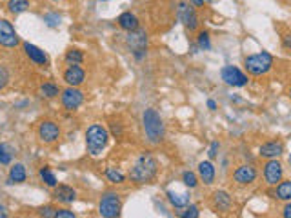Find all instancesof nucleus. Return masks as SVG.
I'll return each instance as SVG.
<instances>
[{"instance_id":"f257e3e1","label":"nucleus","mask_w":291,"mask_h":218,"mask_svg":"<svg viewBox=\"0 0 291 218\" xmlns=\"http://www.w3.org/2000/svg\"><path fill=\"white\" fill-rule=\"evenodd\" d=\"M158 173V162L151 153H140L129 169V178L135 184H149Z\"/></svg>"},{"instance_id":"f03ea898","label":"nucleus","mask_w":291,"mask_h":218,"mask_svg":"<svg viewBox=\"0 0 291 218\" xmlns=\"http://www.w3.org/2000/svg\"><path fill=\"white\" fill-rule=\"evenodd\" d=\"M109 138H111L109 131L102 124H91L90 128L86 129V147H88L90 157H100L102 151L109 144Z\"/></svg>"},{"instance_id":"7ed1b4c3","label":"nucleus","mask_w":291,"mask_h":218,"mask_svg":"<svg viewBox=\"0 0 291 218\" xmlns=\"http://www.w3.org/2000/svg\"><path fill=\"white\" fill-rule=\"evenodd\" d=\"M142 128H144L146 138L151 144H160L164 140V134H166V128H164L162 117L158 115L157 109H146L144 115H142Z\"/></svg>"},{"instance_id":"20e7f679","label":"nucleus","mask_w":291,"mask_h":218,"mask_svg":"<svg viewBox=\"0 0 291 218\" xmlns=\"http://www.w3.org/2000/svg\"><path fill=\"white\" fill-rule=\"evenodd\" d=\"M273 66V56L269 55L268 51H262V53H257V55H249L246 56L244 60V67L246 71L253 77H262L271 69Z\"/></svg>"},{"instance_id":"39448f33","label":"nucleus","mask_w":291,"mask_h":218,"mask_svg":"<svg viewBox=\"0 0 291 218\" xmlns=\"http://www.w3.org/2000/svg\"><path fill=\"white\" fill-rule=\"evenodd\" d=\"M120 213H122V200H120V195L115 193V191L104 193L100 198V204H98V215L104 218H117V217H120Z\"/></svg>"},{"instance_id":"423d86ee","label":"nucleus","mask_w":291,"mask_h":218,"mask_svg":"<svg viewBox=\"0 0 291 218\" xmlns=\"http://www.w3.org/2000/svg\"><path fill=\"white\" fill-rule=\"evenodd\" d=\"M37 136H39L42 144L51 145L58 142V138L62 136V129L55 120H42L39 124V128H37Z\"/></svg>"},{"instance_id":"0eeeda50","label":"nucleus","mask_w":291,"mask_h":218,"mask_svg":"<svg viewBox=\"0 0 291 218\" xmlns=\"http://www.w3.org/2000/svg\"><path fill=\"white\" fill-rule=\"evenodd\" d=\"M128 44L131 45V53L137 60H142L147 55V33L144 29H135L129 31L128 35Z\"/></svg>"},{"instance_id":"6e6552de","label":"nucleus","mask_w":291,"mask_h":218,"mask_svg":"<svg viewBox=\"0 0 291 218\" xmlns=\"http://www.w3.org/2000/svg\"><path fill=\"white\" fill-rule=\"evenodd\" d=\"M177 17H179L180 22L184 24V28L188 31H195L198 28V24H200L195 7L190 6L188 2H180L179 4V7H177Z\"/></svg>"},{"instance_id":"1a4fd4ad","label":"nucleus","mask_w":291,"mask_h":218,"mask_svg":"<svg viewBox=\"0 0 291 218\" xmlns=\"http://www.w3.org/2000/svg\"><path fill=\"white\" fill-rule=\"evenodd\" d=\"M18 44H20V39H18L13 24L6 18H0V45L7 47V49H15Z\"/></svg>"},{"instance_id":"9d476101","label":"nucleus","mask_w":291,"mask_h":218,"mask_svg":"<svg viewBox=\"0 0 291 218\" xmlns=\"http://www.w3.org/2000/svg\"><path fill=\"white\" fill-rule=\"evenodd\" d=\"M220 75H222V80H224L228 86H233V87H244V86H247V75H244V73L239 69V67L235 66H224L222 67V71H220Z\"/></svg>"},{"instance_id":"9b49d317","label":"nucleus","mask_w":291,"mask_h":218,"mask_svg":"<svg viewBox=\"0 0 291 218\" xmlns=\"http://www.w3.org/2000/svg\"><path fill=\"white\" fill-rule=\"evenodd\" d=\"M60 100H62V106L66 107L67 111H75V109H79L82 104H84V93L77 87H67L60 93Z\"/></svg>"},{"instance_id":"f8f14e48","label":"nucleus","mask_w":291,"mask_h":218,"mask_svg":"<svg viewBox=\"0 0 291 218\" xmlns=\"http://www.w3.org/2000/svg\"><path fill=\"white\" fill-rule=\"evenodd\" d=\"M284 176V169L282 164L277 158H269L268 162L264 164V182L268 185H277Z\"/></svg>"},{"instance_id":"ddd939ff","label":"nucleus","mask_w":291,"mask_h":218,"mask_svg":"<svg viewBox=\"0 0 291 218\" xmlns=\"http://www.w3.org/2000/svg\"><path fill=\"white\" fill-rule=\"evenodd\" d=\"M258 176V171L251 164H242L233 171V182L237 185H249L253 184Z\"/></svg>"},{"instance_id":"4468645a","label":"nucleus","mask_w":291,"mask_h":218,"mask_svg":"<svg viewBox=\"0 0 291 218\" xmlns=\"http://www.w3.org/2000/svg\"><path fill=\"white\" fill-rule=\"evenodd\" d=\"M62 77H64V82H66L67 86H71V87H79L80 84H84L86 71L80 66H69L66 71H64Z\"/></svg>"},{"instance_id":"2eb2a0df","label":"nucleus","mask_w":291,"mask_h":218,"mask_svg":"<svg viewBox=\"0 0 291 218\" xmlns=\"http://www.w3.org/2000/svg\"><path fill=\"white\" fill-rule=\"evenodd\" d=\"M233 206V198L230 196V193L226 191H215L211 196V207L217 213H226L230 211Z\"/></svg>"},{"instance_id":"dca6fc26","label":"nucleus","mask_w":291,"mask_h":218,"mask_svg":"<svg viewBox=\"0 0 291 218\" xmlns=\"http://www.w3.org/2000/svg\"><path fill=\"white\" fill-rule=\"evenodd\" d=\"M22 47H24V53H26V56H28V58L33 62V64H37V66H48V55H46V53L40 49V47H37V45H33V44H29V42H24Z\"/></svg>"},{"instance_id":"f3484780","label":"nucleus","mask_w":291,"mask_h":218,"mask_svg":"<svg viewBox=\"0 0 291 218\" xmlns=\"http://www.w3.org/2000/svg\"><path fill=\"white\" fill-rule=\"evenodd\" d=\"M284 153V145L282 142H277V140H271V142H266V144L260 145L258 149V155L262 158H279L280 155Z\"/></svg>"},{"instance_id":"a211bd4d","label":"nucleus","mask_w":291,"mask_h":218,"mask_svg":"<svg viewBox=\"0 0 291 218\" xmlns=\"http://www.w3.org/2000/svg\"><path fill=\"white\" fill-rule=\"evenodd\" d=\"M53 198L60 204H73L77 200V191L69 185H56L55 191H53Z\"/></svg>"},{"instance_id":"6ab92c4d","label":"nucleus","mask_w":291,"mask_h":218,"mask_svg":"<svg viewBox=\"0 0 291 218\" xmlns=\"http://www.w3.org/2000/svg\"><path fill=\"white\" fill-rule=\"evenodd\" d=\"M215 174H217L215 166L209 160H204V162L198 164V176L206 185H211L215 182Z\"/></svg>"},{"instance_id":"aec40b11","label":"nucleus","mask_w":291,"mask_h":218,"mask_svg":"<svg viewBox=\"0 0 291 218\" xmlns=\"http://www.w3.org/2000/svg\"><path fill=\"white\" fill-rule=\"evenodd\" d=\"M28 180V171H26V166L24 164H15L9 169V180L7 184H24Z\"/></svg>"},{"instance_id":"412c9836","label":"nucleus","mask_w":291,"mask_h":218,"mask_svg":"<svg viewBox=\"0 0 291 218\" xmlns=\"http://www.w3.org/2000/svg\"><path fill=\"white\" fill-rule=\"evenodd\" d=\"M117 22L124 31H135V29H139V18L135 17L131 11H124L122 15L118 17Z\"/></svg>"},{"instance_id":"4be33fe9","label":"nucleus","mask_w":291,"mask_h":218,"mask_svg":"<svg viewBox=\"0 0 291 218\" xmlns=\"http://www.w3.org/2000/svg\"><path fill=\"white\" fill-rule=\"evenodd\" d=\"M168 200L169 204L177 209H184L190 204V193H177V191H168Z\"/></svg>"},{"instance_id":"5701e85b","label":"nucleus","mask_w":291,"mask_h":218,"mask_svg":"<svg viewBox=\"0 0 291 218\" xmlns=\"http://www.w3.org/2000/svg\"><path fill=\"white\" fill-rule=\"evenodd\" d=\"M275 198L282 202L291 200V180H280L279 184L275 185Z\"/></svg>"},{"instance_id":"b1692460","label":"nucleus","mask_w":291,"mask_h":218,"mask_svg":"<svg viewBox=\"0 0 291 218\" xmlns=\"http://www.w3.org/2000/svg\"><path fill=\"white\" fill-rule=\"evenodd\" d=\"M39 176H40V180H42L46 185H49V187H56V185H58V180H56L55 173H53V169H51L49 166L40 168L39 169Z\"/></svg>"},{"instance_id":"393cba45","label":"nucleus","mask_w":291,"mask_h":218,"mask_svg":"<svg viewBox=\"0 0 291 218\" xmlns=\"http://www.w3.org/2000/svg\"><path fill=\"white\" fill-rule=\"evenodd\" d=\"M6 7L11 15H20L29 9V0H9Z\"/></svg>"},{"instance_id":"a878e982","label":"nucleus","mask_w":291,"mask_h":218,"mask_svg":"<svg viewBox=\"0 0 291 218\" xmlns=\"http://www.w3.org/2000/svg\"><path fill=\"white\" fill-rule=\"evenodd\" d=\"M40 93H42L44 98H56L60 95V89H58V86L55 82H44L40 86Z\"/></svg>"},{"instance_id":"bb28decb","label":"nucleus","mask_w":291,"mask_h":218,"mask_svg":"<svg viewBox=\"0 0 291 218\" xmlns=\"http://www.w3.org/2000/svg\"><path fill=\"white\" fill-rule=\"evenodd\" d=\"M64 60L67 62V66H80L84 62V55L80 49H69L64 56Z\"/></svg>"},{"instance_id":"cd10ccee","label":"nucleus","mask_w":291,"mask_h":218,"mask_svg":"<svg viewBox=\"0 0 291 218\" xmlns=\"http://www.w3.org/2000/svg\"><path fill=\"white\" fill-rule=\"evenodd\" d=\"M106 178L109 180L111 184H124V182H126V174H124L118 168H107Z\"/></svg>"},{"instance_id":"c85d7f7f","label":"nucleus","mask_w":291,"mask_h":218,"mask_svg":"<svg viewBox=\"0 0 291 218\" xmlns=\"http://www.w3.org/2000/svg\"><path fill=\"white\" fill-rule=\"evenodd\" d=\"M182 184L186 187H190V189H195L196 185H198V176L193 171H184L182 173Z\"/></svg>"},{"instance_id":"c756f323","label":"nucleus","mask_w":291,"mask_h":218,"mask_svg":"<svg viewBox=\"0 0 291 218\" xmlns=\"http://www.w3.org/2000/svg\"><path fill=\"white\" fill-rule=\"evenodd\" d=\"M196 44H198V47L204 51H209L211 49V42H209V33L207 31H200L198 33V37H196Z\"/></svg>"},{"instance_id":"7c9ffc66","label":"nucleus","mask_w":291,"mask_h":218,"mask_svg":"<svg viewBox=\"0 0 291 218\" xmlns=\"http://www.w3.org/2000/svg\"><path fill=\"white\" fill-rule=\"evenodd\" d=\"M11 160H13L11 149H9L6 144H0V164L7 166V164H11Z\"/></svg>"},{"instance_id":"2f4dec72","label":"nucleus","mask_w":291,"mask_h":218,"mask_svg":"<svg viewBox=\"0 0 291 218\" xmlns=\"http://www.w3.org/2000/svg\"><path fill=\"white\" fill-rule=\"evenodd\" d=\"M180 217L182 218H198L200 217L198 206H195V204H188V206L184 207V211L180 213Z\"/></svg>"},{"instance_id":"473e14b6","label":"nucleus","mask_w":291,"mask_h":218,"mask_svg":"<svg viewBox=\"0 0 291 218\" xmlns=\"http://www.w3.org/2000/svg\"><path fill=\"white\" fill-rule=\"evenodd\" d=\"M60 20L62 18L58 13H46L44 15V22H46V26H49V28H58Z\"/></svg>"},{"instance_id":"72a5a7b5","label":"nucleus","mask_w":291,"mask_h":218,"mask_svg":"<svg viewBox=\"0 0 291 218\" xmlns=\"http://www.w3.org/2000/svg\"><path fill=\"white\" fill-rule=\"evenodd\" d=\"M9 79H11V77H9V71H7L4 66H0V91L9 84Z\"/></svg>"},{"instance_id":"f704fd0d","label":"nucleus","mask_w":291,"mask_h":218,"mask_svg":"<svg viewBox=\"0 0 291 218\" xmlns=\"http://www.w3.org/2000/svg\"><path fill=\"white\" fill-rule=\"evenodd\" d=\"M39 215H40V217H44V218H55V215H56V207H53V206H46V207H42V209H40Z\"/></svg>"},{"instance_id":"c9c22d12","label":"nucleus","mask_w":291,"mask_h":218,"mask_svg":"<svg viewBox=\"0 0 291 218\" xmlns=\"http://www.w3.org/2000/svg\"><path fill=\"white\" fill-rule=\"evenodd\" d=\"M77 215L71 211V209H56L55 218H75Z\"/></svg>"},{"instance_id":"e433bc0d","label":"nucleus","mask_w":291,"mask_h":218,"mask_svg":"<svg viewBox=\"0 0 291 218\" xmlns=\"http://www.w3.org/2000/svg\"><path fill=\"white\" fill-rule=\"evenodd\" d=\"M218 149H220V144H218L217 140L211 142V147H209V158H211V160L218 157Z\"/></svg>"},{"instance_id":"4c0bfd02","label":"nucleus","mask_w":291,"mask_h":218,"mask_svg":"<svg viewBox=\"0 0 291 218\" xmlns=\"http://www.w3.org/2000/svg\"><path fill=\"white\" fill-rule=\"evenodd\" d=\"M111 133H113V136H115V138H120V136H122V126H120V124H111Z\"/></svg>"},{"instance_id":"58836bf2","label":"nucleus","mask_w":291,"mask_h":218,"mask_svg":"<svg viewBox=\"0 0 291 218\" xmlns=\"http://www.w3.org/2000/svg\"><path fill=\"white\" fill-rule=\"evenodd\" d=\"M282 217H284V218H291V200L286 202V206L282 207Z\"/></svg>"},{"instance_id":"ea45409f","label":"nucleus","mask_w":291,"mask_h":218,"mask_svg":"<svg viewBox=\"0 0 291 218\" xmlns=\"http://www.w3.org/2000/svg\"><path fill=\"white\" fill-rule=\"evenodd\" d=\"M282 45H284V49H291V33L282 37Z\"/></svg>"},{"instance_id":"a19ab883","label":"nucleus","mask_w":291,"mask_h":218,"mask_svg":"<svg viewBox=\"0 0 291 218\" xmlns=\"http://www.w3.org/2000/svg\"><path fill=\"white\" fill-rule=\"evenodd\" d=\"M9 213H7V207L4 204H0V218H6Z\"/></svg>"},{"instance_id":"79ce46f5","label":"nucleus","mask_w":291,"mask_h":218,"mask_svg":"<svg viewBox=\"0 0 291 218\" xmlns=\"http://www.w3.org/2000/svg\"><path fill=\"white\" fill-rule=\"evenodd\" d=\"M193 6H196V7H202L204 4H206V0H190Z\"/></svg>"},{"instance_id":"37998d69","label":"nucleus","mask_w":291,"mask_h":218,"mask_svg":"<svg viewBox=\"0 0 291 218\" xmlns=\"http://www.w3.org/2000/svg\"><path fill=\"white\" fill-rule=\"evenodd\" d=\"M207 107H209L211 111H215V109H217V102H215V100H207Z\"/></svg>"},{"instance_id":"c03bdc74","label":"nucleus","mask_w":291,"mask_h":218,"mask_svg":"<svg viewBox=\"0 0 291 218\" xmlns=\"http://www.w3.org/2000/svg\"><path fill=\"white\" fill-rule=\"evenodd\" d=\"M51 2H62V0H51Z\"/></svg>"},{"instance_id":"a18cd8bd","label":"nucleus","mask_w":291,"mask_h":218,"mask_svg":"<svg viewBox=\"0 0 291 218\" xmlns=\"http://www.w3.org/2000/svg\"><path fill=\"white\" fill-rule=\"evenodd\" d=\"M290 98H291V87H290Z\"/></svg>"},{"instance_id":"49530a36","label":"nucleus","mask_w":291,"mask_h":218,"mask_svg":"<svg viewBox=\"0 0 291 218\" xmlns=\"http://www.w3.org/2000/svg\"><path fill=\"white\" fill-rule=\"evenodd\" d=\"M100 2H106V0H100Z\"/></svg>"},{"instance_id":"de8ad7c7","label":"nucleus","mask_w":291,"mask_h":218,"mask_svg":"<svg viewBox=\"0 0 291 218\" xmlns=\"http://www.w3.org/2000/svg\"><path fill=\"white\" fill-rule=\"evenodd\" d=\"M290 160H291V158H290Z\"/></svg>"}]
</instances>
